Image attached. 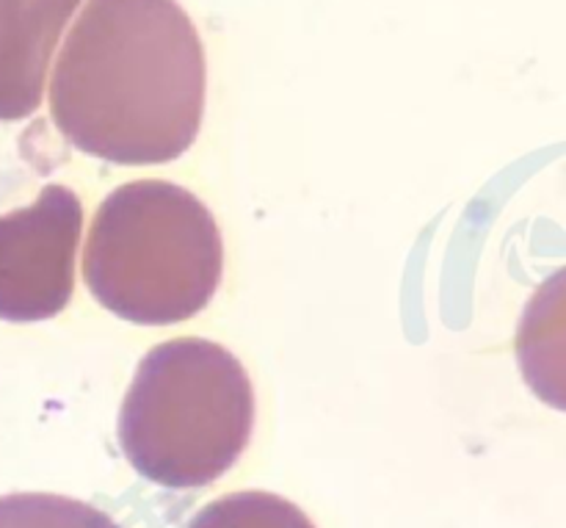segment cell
Returning a JSON list of instances; mask_svg holds the SVG:
<instances>
[{
	"mask_svg": "<svg viewBox=\"0 0 566 528\" xmlns=\"http://www.w3.org/2000/svg\"><path fill=\"white\" fill-rule=\"evenodd\" d=\"M202 39L177 0H88L50 83L61 136L92 158L166 164L205 114Z\"/></svg>",
	"mask_w": 566,
	"mask_h": 528,
	"instance_id": "obj_1",
	"label": "cell"
},
{
	"mask_svg": "<svg viewBox=\"0 0 566 528\" xmlns=\"http://www.w3.org/2000/svg\"><path fill=\"white\" fill-rule=\"evenodd\" d=\"M224 244L213 214L188 188L133 180L99 203L86 238L83 280L119 319L169 327L216 297Z\"/></svg>",
	"mask_w": 566,
	"mask_h": 528,
	"instance_id": "obj_2",
	"label": "cell"
},
{
	"mask_svg": "<svg viewBox=\"0 0 566 528\" xmlns=\"http://www.w3.org/2000/svg\"><path fill=\"white\" fill-rule=\"evenodd\" d=\"M254 429V387L232 352L175 338L144 354L119 410V446L144 479L171 490L224 476Z\"/></svg>",
	"mask_w": 566,
	"mask_h": 528,
	"instance_id": "obj_3",
	"label": "cell"
},
{
	"mask_svg": "<svg viewBox=\"0 0 566 528\" xmlns=\"http://www.w3.org/2000/svg\"><path fill=\"white\" fill-rule=\"evenodd\" d=\"M81 230V199L59 183L0 216V319L44 321L70 304Z\"/></svg>",
	"mask_w": 566,
	"mask_h": 528,
	"instance_id": "obj_4",
	"label": "cell"
},
{
	"mask_svg": "<svg viewBox=\"0 0 566 528\" xmlns=\"http://www.w3.org/2000/svg\"><path fill=\"white\" fill-rule=\"evenodd\" d=\"M83 0H0V120L31 116L61 31Z\"/></svg>",
	"mask_w": 566,
	"mask_h": 528,
	"instance_id": "obj_5",
	"label": "cell"
},
{
	"mask_svg": "<svg viewBox=\"0 0 566 528\" xmlns=\"http://www.w3.org/2000/svg\"><path fill=\"white\" fill-rule=\"evenodd\" d=\"M514 352L534 396L566 413V266L553 271L528 299Z\"/></svg>",
	"mask_w": 566,
	"mask_h": 528,
	"instance_id": "obj_6",
	"label": "cell"
},
{
	"mask_svg": "<svg viewBox=\"0 0 566 528\" xmlns=\"http://www.w3.org/2000/svg\"><path fill=\"white\" fill-rule=\"evenodd\" d=\"M188 528H315L296 504L274 493H230L210 501Z\"/></svg>",
	"mask_w": 566,
	"mask_h": 528,
	"instance_id": "obj_7",
	"label": "cell"
},
{
	"mask_svg": "<svg viewBox=\"0 0 566 528\" xmlns=\"http://www.w3.org/2000/svg\"><path fill=\"white\" fill-rule=\"evenodd\" d=\"M0 528H122L92 504L53 493H17L0 498Z\"/></svg>",
	"mask_w": 566,
	"mask_h": 528,
	"instance_id": "obj_8",
	"label": "cell"
}]
</instances>
